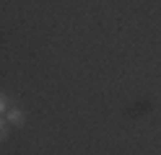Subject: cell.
<instances>
[{"mask_svg": "<svg viewBox=\"0 0 161 155\" xmlns=\"http://www.w3.org/2000/svg\"><path fill=\"white\" fill-rule=\"evenodd\" d=\"M5 119H8V124H13V127H24V124H26V114H24V109L11 106L5 111Z\"/></svg>", "mask_w": 161, "mask_h": 155, "instance_id": "1", "label": "cell"}, {"mask_svg": "<svg viewBox=\"0 0 161 155\" xmlns=\"http://www.w3.org/2000/svg\"><path fill=\"white\" fill-rule=\"evenodd\" d=\"M8 109H11V103H8V96L0 90V116H5V111H8Z\"/></svg>", "mask_w": 161, "mask_h": 155, "instance_id": "2", "label": "cell"}, {"mask_svg": "<svg viewBox=\"0 0 161 155\" xmlns=\"http://www.w3.org/2000/svg\"><path fill=\"white\" fill-rule=\"evenodd\" d=\"M5 137H8V119L0 116V142H3Z\"/></svg>", "mask_w": 161, "mask_h": 155, "instance_id": "3", "label": "cell"}]
</instances>
